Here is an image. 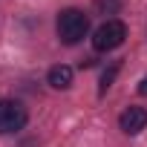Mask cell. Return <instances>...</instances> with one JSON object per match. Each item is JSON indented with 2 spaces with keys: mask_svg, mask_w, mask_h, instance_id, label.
Listing matches in <instances>:
<instances>
[{
  "mask_svg": "<svg viewBox=\"0 0 147 147\" xmlns=\"http://www.w3.org/2000/svg\"><path fill=\"white\" fill-rule=\"evenodd\" d=\"M55 32H58L61 43L75 46V43H78V40H84V35L90 32V18H87L81 9H63V12L58 15Z\"/></svg>",
  "mask_w": 147,
  "mask_h": 147,
  "instance_id": "1",
  "label": "cell"
},
{
  "mask_svg": "<svg viewBox=\"0 0 147 147\" xmlns=\"http://www.w3.org/2000/svg\"><path fill=\"white\" fill-rule=\"evenodd\" d=\"M124 38H127V26H124L121 20L110 18V20H104V23L95 29L92 46H95L98 52H113V49H118V46L124 43Z\"/></svg>",
  "mask_w": 147,
  "mask_h": 147,
  "instance_id": "2",
  "label": "cell"
},
{
  "mask_svg": "<svg viewBox=\"0 0 147 147\" xmlns=\"http://www.w3.org/2000/svg\"><path fill=\"white\" fill-rule=\"evenodd\" d=\"M29 121V113L20 101H12V98H3L0 101V136H9V133H18L23 130Z\"/></svg>",
  "mask_w": 147,
  "mask_h": 147,
  "instance_id": "3",
  "label": "cell"
},
{
  "mask_svg": "<svg viewBox=\"0 0 147 147\" xmlns=\"http://www.w3.org/2000/svg\"><path fill=\"white\" fill-rule=\"evenodd\" d=\"M118 127L127 133V136H136L147 127V110L144 107H127L121 115H118Z\"/></svg>",
  "mask_w": 147,
  "mask_h": 147,
  "instance_id": "4",
  "label": "cell"
},
{
  "mask_svg": "<svg viewBox=\"0 0 147 147\" xmlns=\"http://www.w3.org/2000/svg\"><path fill=\"white\" fill-rule=\"evenodd\" d=\"M46 84H49L52 90H69V87H72V66H66V63L52 66V69L46 72Z\"/></svg>",
  "mask_w": 147,
  "mask_h": 147,
  "instance_id": "5",
  "label": "cell"
},
{
  "mask_svg": "<svg viewBox=\"0 0 147 147\" xmlns=\"http://www.w3.org/2000/svg\"><path fill=\"white\" fill-rule=\"evenodd\" d=\"M118 69H121V63H118V61H113V63H110V69H104V72H101V84H98V92H101V95L113 87V81H115V75H118Z\"/></svg>",
  "mask_w": 147,
  "mask_h": 147,
  "instance_id": "6",
  "label": "cell"
},
{
  "mask_svg": "<svg viewBox=\"0 0 147 147\" xmlns=\"http://www.w3.org/2000/svg\"><path fill=\"white\" fill-rule=\"evenodd\" d=\"M121 6H124V0H95V9L101 15H115Z\"/></svg>",
  "mask_w": 147,
  "mask_h": 147,
  "instance_id": "7",
  "label": "cell"
},
{
  "mask_svg": "<svg viewBox=\"0 0 147 147\" xmlns=\"http://www.w3.org/2000/svg\"><path fill=\"white\" fill-rule=\"evenodd\" d=\"M138 92H141V95H147V75L141 78V84H138Z\"/></svg>",
  "mask_w": 147,
  "mask_h": 147,
  "instance_id": "8",
  "label": "cell"
}]
</instances>
